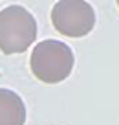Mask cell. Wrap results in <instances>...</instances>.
<instances>
[{
	"label": "cell",
	"mask_w": 119,
	"mask_h": 125,
	"mask_svg": "<svg viewBox=\"0 0 119 125\" xmlns=\"http://www.w3.org/2000/svg\"><path fill=\"white\" fill-rule=\"evenodd\" d=\"M75 57L68 44L57 39H46L35 44L29 57L31 74L46 85L62 83L73 70Z\"/></svg>",
	"instance_id": "cell-1"
},
{
	"label": "cell",
	"mask_w": 119,
	"mask_h": 125,
	"mask_svg": "<svg viewBox=\"0 0 119 125\" xmlns=\"http://www.w3.org/2000/svg\"><path fill=\"white\" fill-rule=\"evenodd\" d=\"M37 39V20L22 6H8L0 11V52L24 53Z\"/></svg>",
	"instance_id": "cell-2"
},
{
	"label": "cell",
	"mask_w": 119,
	"mask_h": 125,
	"mask_svg": "<svg viewBox=\"0 0 119 125\" xmlns=\"http://www.w3.org/2000/svg\"><path fill=\"white\" fill-rule=\"evenodd\" d=\"M51 24L61 35L81 39L95 26V11L86 0H59L51 9Z\"/></svg>",
	"instance_id": "cell-3"
},
{
	"label": "cell",
	"mask_w": 119,
	"mask_h": 125,
	"mask_svg": "<svg viewBox=\"0 0 119 125\" xmlns=\"http://www.w3.org/2000/svg\"><path fill=\"white\" fill-rule=\"evenodd\" d=\"M26 105L17 92L0 88V125H24Z\"/></svg>",
	"instance_id": "cell-4"
},
{
	"label": "cell",
	"mask_w": 119,
	"mask_h": 125,
	"mask_svg": "<svg viewBox=\"0 0 119 125\" xmlns=\"http://www.w3.org/2000/svg\"><path fill=\"white\" fill-rule=\"evenodd\" d=\"M117 8H119V0H117Z\"/></svg>",
	"instance_id": "cell-5"
}]
</instances>
